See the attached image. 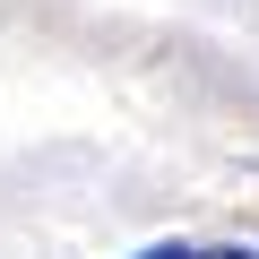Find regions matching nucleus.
I'll list each match as a JSON object with an SVG mask.
<instances>
[{
	"label": "nucleus",
	"mask_w": 259,
	"mask_h": 259,
	"mask_svg": "<svg viewBox=\"0 0 259 259\" xmlns=\"http://www.w3.org/2000/svg\"><path fill=\"white\" fill-rule=\"evenodd\" d=\"M207 259H259V250H250V242H242V250H207Z\"/></svg>",
	"instance_id": "2"
},
{
	"label": "nucleus",
	"mask_w": 259,
	"mask_h": 259,
	"mask_svg": "<svg viewBox=\"0 0 259 259\" xmlns=\"http://www.w3.org/2000/svg\"><path fill=\"white\" fill-rule=\"evenodd\" d=\"M139 259H207V250H190V242H147Z\"/></svg>",
	"instance_id": "1"
}]
</instances>
